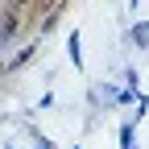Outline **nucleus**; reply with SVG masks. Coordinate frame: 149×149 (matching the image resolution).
<instances>
[{"instance_id": "nucleus-1", "label": "nucleus", "mask_w": 149, "mask_h": 149, "mask_svg": "<svg viewBox=\"0 0 149 149\" xmlns=\"http://www.w3.org/2000/svg\"><path fill=\"white\" fill-rule=\"evenodd\" d=\"M133 37H137V46H149V25H137Z\"/></svg>"}]
</instances>
